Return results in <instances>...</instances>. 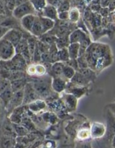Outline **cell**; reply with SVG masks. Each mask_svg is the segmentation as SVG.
Instances as JSON below:
<instances>
[{
    "label": "cell",
    "mask_w": 115,
    "mask_h": 148,
    "mask_svg": "<svg viewBox=\"0 0 115 148\" xmlns=\"http://www.w3.org/2000/svg\"><path fill=\"white\" fill-rule=\"evenodd\" d=\"M85 57L88 68L99 75L103 70L111 66L114 61L112 51L109 45L92 42L87 48Z\"/></svg>",
    "instance_id": "6da1fadb"
},
{
    "label": "cell",
    "mask_w": 115,
    "mask_h": 148,
    "mask_svg": "<svg viewBox=\"0 0 115 148\" xmlns=\"http://www.w3.org/2000/svg\"><path fill=\"white\" fill-rule=\"evenodd\" d=\"M29 82H30L36 91L41 99L44 101L49 99L52 96L56 94L52 90V77L47 74L41 77H30Z\"/></svg>",
    "instance_id": "7a4b0ae2"
},
{
    "label": "cell",
    "mask_w": 115,
    "mask_h": 148,
    "mask_svg": "<svg viewBox=\"0 0 115 148\" xmlns=\"http://www.w3.org/2000/svg\"><path fill=\"white\" fill-rule=\"evenodd\" d=\"M104 117L107 123V132L104 138L99 141L102 143V148H112V141L115 136V116L107 106L104 109Z\"/></svg>",
    "instance_id": "3957f363"
},
{
    "label": "cell",
    "mask_w": 115,
    "mask_h": 148,
    "mask_svg": "<svg viewBox=\"0 0 115 148\" xmlns=\"http://www.w3.org/2000/svg\"><path fill=\"white\" fill-rule=\"evenodd\" d=\"M16 55L15 46L10 41L1 38L0 40V59L1 61H9Z\"/></svg>",
    "instance_id": "277c9868"
},
{
    "label": "cell",
    "mask_w": 115,
    "mask_h": 148,
    "mask_svg": "<svg viewBox=\"0 0 115 148\" xmlns=\"http://www.w3.org/2000/svg\"><path fill=\"white\" fill-rule=\"evenodd\" d=\"M29 14L37 15V13H36L35 9L33 8L30 1H28L25 4L17 6L12 12L13 17L19 20H20L23 17H25V16L29 15Z\"/></svg>",
    "instance_id": "5b68a950"
},
{
    "label": "cell",
    "mask_w": 115,
    "mask_h": 148,
    "mask_svg": "<svg viewBox=\"0 0 115 148\" xmlns=\"http://www.w3.org/2000/svg\"><path fill=\"white\" fill-rule=\"evenodd\" d=\"M30 36H31V34L28 32L22 31V30H17V29H10L6 33L5 36L3 37V38L8 40L12 44L16 46L23 38H28Z\"/></svg>",
    "instance_id": "8992f818"
},
{
    "label": "cell",
    "mask_w": 115,
    "mask_h": 148,
    "mask_svg": "<svg viewBox=\"0 0 115 148\" xmlns=\"http://www.w3.org/2000/svg\"><path fill=\"white\" fill-rule=\"evenodd\" d=\"M23 99H24V89L20 90L13 93L12 98L6 108L7 116H9L15 108L23 105Z\"/></svg>",
    "instance_id": "52a82bcc"
},
{
    "label": "cell",
    "mask_w": 115,
    "mask_h": 148,
    "mask_svg": "<svg viewBox=\"0 0 115 148\" xmlns=\"http://www.w3.org/2000/svg\"><path fill=\"white\" fill-rule=\"evenodd\" d=\"M59 98L63 103L67 112L71 113L76 111L77 107H78V99L75 98L74 95L64 92L59 94Z\"/></svg>",
    "instance_id": "ba28073f"
},
{
    "label": "cell",
    "mask_w": 115,
    "mask_h": 148,
    "mask_svg": "<svg viewBox=\"0 0 115 148\" xmlns=\"http://www.w3.org/2000/svg\"><path fill=\"white\" fill-rule=\"evenodd\" d=\"M89 86H80V85H75V84L72 83V82L70 81V82H68L67 85L66 90H65V92H67V93L72 94L75 98H77L79 100L80 98L86 95L89 92Z\"/></svg>",
    "instance_id": "9c48e42d"
},
{
    "label": "cell",
    "mask_w": 115,
    "mask_h": 148,
    "mask_svg": "<svg viewBox=\"0 0 115 148\" xmlns=\"http://www.w3.org/2000/svg\"><path fill=\"white\" fill-rule=\"evenodd\" d=\"M91 140H100L103 139L107 132V127L104 124L98 121L91 123Z\"/></svg>",
    "instance_id": "30bf717a"
},
{
    "label": "cell",
    "mask_w": 115,
    "mask_h": 148,
    "mask_svg": "<svg viewBox=\"0 0 115 148\" xmlns=\"http://www.w3.org/2000/svg\"><path fill=\"white\" fill-rule=\"evenodd\" d=\"M15 50L16 53L23 56V57L25 59L28 64L32 63V57L31 55H30V51H29L27 38L24 37L20 40V43L15 46Z\"/></svg>",
    "instance_id": "8fae6325"
},
{
    "label": "cell",
    "mask_w": 115,
    "mask_h": 148,
    "mask_svg": "<svg viewBox=\"0 0 115 148\" xmlns=\"http://www.w3.org/2000/svg\"><path fill=\"white\" fill-rule=\"evenodd\" d=\"M41 99L40 97L35 90L33 85L30 82H28L24 88V99H23V105L28 106V104L34 102L36 100Z\"/></svg>",
    "instance_id": "7c38bea8"
},
{
    "label": "cell",
    "mask_w": 115,
    "mask_h": 148,
    "mask_svg": "<svg viewBox=\"0 0 115 148\" xmlns=\"http://www.w3.org/2000/svg\"><path fill=\"white\" fill-rule=\"evenodd\" d=\"M91 122L87 120L83 123L76 132L75 141H87L91 140Z\"/></svg>",
    "instance_id": "4fadbf2b"
},
{
    "label": "cell",
    "mask_w": 115,
    "mask_h": 148,
    "mask_svg": "<svg viewBox=\"0 0 115 148\" xmlns=\"http://www.w3.org/2000/svg\"><path fill=\"white\" fill-rule=\"evenodd\" d=\"M28 107L27 106H21L18 108H15L12 112L10 114L8 118L13 124H20L22 123L23 119L27 114Z\"/></svg>",
    "instance_id": "5bb4252c"
},
{
    "label": "cell",
    "mask_w": 115,
    "mask_h": 148,
    "mask_svg": "<svg viewBox=\"0 0 115 148\" xmlns=\"http://www.w3.org/2000/svg\"><path fill=\"white\" fill-rule=\"evenodd\" d=\"M27 107L30 112L36 115H40L42 113L46 111V109L48 108L47 103L43 99L36 100L34 102L28 104Z\"/></svg>",
    "instance_id": "9a60e30c"
},
{
    "label": "cell",
    "mask_w": 115,
    "mask_h": 148,
    "mask_svg": "<svg viewBox=\"0 0 115 148\" xmlns=\"http://www.w3.org/2000/svg\"><path fill=\"white\" fill-rule=\"evenodd\" d=\"M68 82L67 79L61 77H52V88L54 92L57 94H61L64 92L66 90L67 85Z\"/></svg>",
    "instance_id": "2e32d148"
},
{
    "label": "cell",
    "mask_w": 115,
    "mask_h": 148,
    "mask_svg": "<svg viewBox=\"0 0 115 148\" xmlns=\"http://www.w3.org/2000/svg\"><path fill=\"white\" fill-rule=\"evenodd\" d=\"M0 134L7 136V137L17 138V135H16L14 127H13V123H12L11 121L9 119L8 116L6 117L1 124V127H0Z\"/></svg>",
    "instance_id": "e0dca14e"
},
{
    "label": "cell",
    "mask_w": 115,
    "mask_h": 148,
    "mask_svg": "<svg viewBox=\"0 0 115 148\" xmlns=\"http://www.w3.org/2000/svg\"><path fill=\"white\" fill-rule=\"evenodd\" d=\"M39 16L47 17V18H49L51 20H54V21L56 22L58 20L57 9L55 7H54V6L47 4L46 7L44 8V10H43V12H41V14Z\"/></svg>",
    "instance_id": "ac0fdd59"
},
{
    "label": "cell",
    "mask_w": 115,
    "mask_h": 148,
    "mask_svg": "<svg viewBox=\"0 0 115 148\" xmlns=\"http://www.w3.org/2000/svg\"><path fill=\"white\" fill-rule=\"evenodd\" d=\"M36 16L37 15H35V14H29V15L23 17L20 20V24H21L22 27L28 33H30L31 32Z\"/></svg>",
    "instance_id": "d6986e66"
},
{
    "label": "cell",
    "mask_w": 115,
    "mask_h": 148,
    "mask_svg": "<svg viewBox=\"0 0 115 148\" xmlns=\"http://www.w3.org/2000/svg\"><path fill=\"white\" fill-rule=\"evenodd\" d=\"M71 82L75 84V85H80V86L88 87L90 86L91 82H90L89 79L86 77L84 75H83L81 72L77 71L75 75H74L73 77L70 80Z\"/></svg>",
    "instance_id": "ffe728a7"
},
{
    "label": "cell",
    "mask_w": 115,
    "mask_h": 148,
    "mask_svg": "<svg viewBox=\"0 0 115 148\" xmlns=\"http://www.w3.org/2000/svg\"><path fill=\"white\" fill-rule=\"evenodd\" d=\"M65 64L62 62H56L55 63L52 64L50 69L48 72V74L50 75L52 77H61L62 75V71H63L64 66Z\"/></svg>",
    "instance_id": "44dd1931"
},
{
    "label": "cell",
    "mask_w": 115,
    "mask_h": 148,
    "mask_svg": "<svg viewBox=\"0 0 115 148\" xmlns=\"http://www.w3.org/2000/svg\"><path fill=\"white\" fill-rule=\"evenodd\" d=\"M29 82V78L28 76L26 77L21 78V79H16V80L11 81V88L14 92H17V91L20 90L24 89L25 86L26 84Z\"/></svg>",
    "instance_id": "7402d4cb"
},
{
    "label": "cell",
    "mask_w": 115,
    "mask_h": 148,
    "mask_svg": "<svg viewBox=\"0 0 115 148\" xmlns=\"http://www.w3.org/2000/svg\"><path fill=\"white\" fill-rule=\"evenodd\" d=\"M39 19H40L41 23L42 25V27H43V34L49 33V31H51L54 27L56 22L51 20V19L47 18V17H42V16H39Z\"/></svg>",
    "instance_id": "603a6c76"
},
{
    "label": "cell",
    "mask_w": 115,
    "mask_h": 148,
    "mask_svg": "<svg viewBox=\"0 0 115 148\" xmlns=\"http://www.w3.org/2000/svg\"><path fill=\"white\" fill-rule=\"evenodd\" d=\"M30 34L36 38H39L43 35V27H42V25L41 23L40 19H39V17L38 15L36 17V20H35L34 24H33V27H32Z\"/></svg>",
    "instance_id": "cb8c5ba5"
},
{
    "label": "cell",
    "mask_w": 115,
    "mask_h": 148,
    "mask_svg": "<svg viewBox=\"0 0 115 148\" xmlns=\"http://www.w3.org/2000/svg\"><path fill=\"white\" fill-rule=\"evenodd\" d=\"M16 138L7 137L0 134V148H11L15 145Z\"/></svg>",
    "instance_id": "d4e9b609"
},
{
    "label": "cell",
    "mask_w": 115,
    "mask_h": 148,
    "mask_svg": "<svg viewBox=\"0 0 115 148\" xmlns=\"http://www.w3.org/2000/svg\"><path fill=\"white\" fill-rule=\"evenodd\" d=\"M81 18V10L77 7H72L69 11V21L73 24H77Z\"/></svg>",
    "instance_id": "484cf974"
},
{
    "label": "cell",
    "mask_w": 115,
    "mask_h": 148,
    "mask_svg": "<svg viewBox=\"0 0 115 148\" xmlns=\"http://www.w3.org/2000/svg\"><path fill=\"white\" fill-rule=\"evenodd\" d=\"M80 49H81V45L78 43H70L67 47L68 52H69L70 58L71 59H77L79 56Z\"/></svg>",
    "instance_id": "4316f807"
},
{
    "label": "cell",
    "mask_w": 115,
    "mask_h": 148,
    "mask_svg": "<svg viewBox=\"0 0 115 148\" xmlns=\"http://www.w3.org/2000/svg\"><path fill=\"white\" fill-rule=\"evenodd\" d=\"M30 1L36 10L38 16L41 14L43 10L48 4L46 0H30Z\"/></svg>",
    "instance_id": "83f0119b"
},
{
    "label": "cell",
    "mask_w": 115,
    "mask_h": 148,
    "mask_svg": "<svg viewBox=\"0 0 115 148\" xmlns=\"http://www.w3.org/2000/svg\"><path fill=\"white\" fill-rule=\"evenodd\" d=\"M13 93H14V92H13L11 87H10V88H7V89L5 90L4 92H1V93L0 94V100L2 101L3 104H4V106H5L6 108H7V105L9 104L10 101H11L12 98Z\"/></svg>",
    "instance_id": "f1b7e54d"
},
{
    "label": "cell",
    "mask_w": 115,
    "mask_h": 148,
    "mask_svg": "<svg viewBox=\"0 0 115 148\" xmlns=\"http://www.w3.org/2000/svg\"><path fill=\"white\" fill-rule=\"evenodd\" d=\"M13 127H14V130L17 137H25L30 133V131L21 124H13Z\"/></svg>",
    "instance_id": "f546056e"
},
{
    "label": "cell",
    "mask_w": 115,
    "mask_h": 148,
    "mask_svg": "<svg viewBox=\"0 0 115 148\" xmlns=\"http://www.w3.org/2000/svg\"><path fill=\"white\" fill-rule=\"evenodd\" d=\"M75 73H76L75 69H74L73 68L68 66V65L65 64V66H64L63 71H62V77L70 82L74 77V75H75Z\"/></svg>",
    "instance_id": "4dcf8cb0"
},
{
    "label": "cell",
    "mask_w": 115,
    "mask_h": 148,
    "mask_svg": "<svg viewBox=\"0 0 115 148\" xmlns=\"http://www.w3.org/2000/svg\"><path fill=\"white\" fill-rule=\"evenodd\" d=\"M57 56L58 61H59V62H63V63H66L67 62H68V61L70 59L67 48H64V49H59V50L58 51Z\"/></svg>",
    "instance_id": "1f68e13d"
},
{
    "label": "cell",
    "mask_w": 115,
    "mask_h": 148,
    "mask_svg": "<svg viewBox=\"0 0 115 148\" xmlns=\"http://www.w3.org/2000/svg\"><path fill=\"white\" fill-rule=\"evenodd\" d=\"M11 87V82L7 78L0 75V94Z\"/></svg>",
    "instance_id": "d6a6232c"
},
{
    "label": "cell",
    "mask_w": 115,
    "mask_h": 148,
    "mask_svg": "<svg viewBox=\"0 0 115 148\" xmlns=\"http://www.w3.org/2000/svg\"><path fill=\"white\" fill-rule=\"evenodd\" d=\"M72 8V4H71L70 0H65L61 3L60 5L57 7L58 12H69L70 10Z\"/></svg>",
    "instance_id": "836d02e7"
},
{
    "label": "cell",
    "mask_w": 115,
    "mask_h": 148,
    "mask_svg": "<svg viewBox=\"0 0 115 148\" xmlns=\"http://www.w3.org/2000/svg\"><path fill=\"white\" fill-rule=\"evenodd\" d=\"M91 140H92L87 141H75L74 148H93Z\"/></svg>",
    "instance_id": "e575fe53"
},
{
    "label": "cell",
    "mask_w": 115,
    "mask_h": 148,
    "mask_svg": "<svg viewBox=\"0 0 115 148\" xmlns=\"http://www.w3.org/2000/svg\"><path fill=\"white\" fill-rule=\"evenodd\" d=\"M7 116V111H6V107L3 104L2 101L0 100V127H1V124H2V122Z\"/></svg>",
    "instance_id": "d590c367"
},
{
    "label": "cell",
    "mask_w": 115,
    "mask_h": 148,
    "mask_svg": "<svg viewBox=\"0 0 115 148\" xmlns=\"http://www.w3.org/2000/svg\"><path fill=\"white\" fill-rule=\"evenodd\" d=\"M58 20L60 21H69V12H58Z\"/></svg>",
    "instance_id": "8d00e7d4"
},
{
    "label": "cell",
    "mask_w": 115,
    "mask_h": 148,
    "mask_svg": "<svg viewBox=\"0 0 115 148\" xmlns=\"http://www.w3.org/2000/svg\"><path fill=\"white\" fill-rule=\"evenodd\" d=\"M65 64L68 65V66H71V67L73 68L74 69H75L77 71H78L79 69V66H78V61L77 59H70L68 62H67L66 63H65Z\"/></svg>",
    "instance_id": "74e56055"
},
{
    "label": "cell",
    "mask_w": 115,
    "mask_h": 148,
    "mask_svg": "<svg viewBox=\"0 0 115 148\" xmlns=\"http://www.w3.org/2000/svg\"><path fill=\"white\" fill-rule=\"evenodd\" d=\"M17 7L15 0H7V7L10 12L12 13L13 10Z\"/></svg>",
    "instance_id": "f35d334b"
},
{
    "label": "cell",
    "mask_w": 115,
    "mask_h": 148,
    "mask_svg": "<svg viewBox=\"0 0 115 148\" xmlns=\"http://www.w3.org/2000/svg\"><path fill=\"white\" fill-rule=\"evenodd\" d=\"M64 1H65V0H46L48 4L54 6V7H56V9H57V7L60 5L61 3Z\"/></svg>",
    "instance_id": "ab89813d"
},
{
    "label": "cell",
    "mask_w": 115,
    "mask_h": 148,
    "mask_svg": "<svg viewBox=\"0 0 115 148\" xmlns=\"http://www.w3.org/2000/svg\"><path fill=\"white\" fill-rule=\"evenodd\" d=\"M9 30H10V29L0 25V40H1V38H3V37L5 36V34L8 32Z\"/></svg>",
    "instance_id": "60d3db41"
},
{
    "label": "cell",
    "mask_w": 115,
    "mask_h": 148,
    "mask_svg": "<svg viewBox=\"0 0 115 148\" xmlns=\"http://www.w3.org/2000/svg\"><path fill=\"white\" fill-rule=\"evenodd\" d=\"M111 1H112V0H101L100 4H101V7L106 8V7H109V6Z\"/></svg>",
    "instance_id": "b9f144b4"
},
{
    "label": "cell",
    "mask_w": 115,
    "mask_h": 148,
    "mask_svg": "<svg viewBox=\"0 0 115 148\" xmlns=\"http://www.w3.org/2000/svg\"><path fill=\"white\" fill-rule=\"evenodd\" d=\"M109 10L110 12H113L115 10V0H112L109 6Z\"/></svg>",
    "instance_id": "7bdbcfd3"
},
{
    "label": "cell",
    "mask_w": 115,
    "mask_h": 148,
    "mask_svg": "<svg viewBox=\"0 0 115 148\" xmlns=\"http://www.w3.org/2000/svg\"><path fill=\"white\" fill-rule=\"evenodd\" d=\"M107 107L112 111V112L113 113V114L115 116V104L114 103H113L109 104V105L107 106Z\"/></svg>",
    "instance_id": "ee69618b"
},
{
    "label": "cell",
    "mask_w": 115,
    "mask_h": 148,
    "mask_svg": "<svg viewBox=\"0 0 115 148\" xmlns=\"http://www.w3.org/2000/svg\"><path fill=\"white\" fill-rule=\"evenodd\" d=\"M16 1V5L19 6L20 4H25V3L28 2V1H30V0H15Z\"/></svg>",
    "instance_id": "f6af8a7d"
},
{
    "label": "cell",
    "mask_w": 115,
    "mask_h": 148,
    "mask_svg": "<svg viewBox=\"0 0 115 148\" xmlns=\"http://www.w3.org/2000/svg\"><path fill=\"white\" fill-rule=\"evenodd\" d=\"M7 17V16L4 15V14H0V25H1V23H2V22L5 20V18Z\"/></svg>",
    "instance_id": "bcb514c9"
},
{
    "label": "cell",
    "mask_w": 115,
    "mask_h": 148,
    "mask_svg": "<svg viewBox=\"0 0 115 148\" xmlns=\"http://www.w3.org/2000/svg\"><path fill=\"white\" fill-rule=\"evenodd\" d=\"M112 148H115V136L114 137V138H113L112 141Z\"/></svg>",
    "instance_id": "7dc6e473"
},
{
    "label": "cell",
    "mask_w": 115,
    "mask_h": 148,
    "mask_svg": "<svg viewBox=\"0 0 115 148\" xmlns=\"http://www.w3.org/2000/svg\"><path fill=\"white\" fill-rule=\"evenodd\" d=\"M84 1H85V4H87V6H88L90 4H91V2L92 1V0H84Z\"/></svg>",
    "instance_id": "c3c4849f"
},
{
    "label": "cell",
    "mask_w": 115,
    "mask_h": 148,
    "mask_svg": "<svg viewBox=\"0 0 115 148\" xmlns=\"http://www.w3.org/2000/svg\"><path fill=\"white\" fill-rule=\"evenodd\" d=\"M41 148H52V147H48V146L45 145L43 143V144H42V145H41Z\"/></svg>",
    "instance_id": "681fc988"
},
{
    "label": "cell",
    "mask_w": 115,
    "mask_h": 148,
    "mask_svg": "<svg viewBox=\"0 0 115 148\" xmlns=\"http://www.w3.org/2000/svg\"><path fill=\"white\" fill-rule=\"evenodd\" d=\"M113 16H114V22H115V10L114 12H113Z\"/></svg>",
    "instance_id": "f907efd6"
},
{
    "label": "cell",
    "mask_w": 115,
    "mask_h": 148,
    "mask_svg": "<svg viewBox=\"0 0 115 148\" xmlns=\"http://www.w3.org/2000/svg\"><path fill=\"white\" fill-rule=\"evenodd\" d=\"M11 148H16V147H15V146H13V147H11Z\"/></svg>",
    "instance_id": "816d5d0a"
},
{
    "label": "cell",
    "mask_w": 115,
    "mask_h": 148,
    "mask_svg": "<svg viewBox=\"0 0 115 148\" xmlns=\"http://www.w3.org/2000/svg\"><path fill=\"white\" fill-rule=\"evenodd\" d=\"M1 59H0V64H1Z\"/></svg>",
    "instance_id": "f5cc1de1"
},
{
    "label": "cell",
    "mask_w": 115,
    "mask_h": 148,
    "mask_svg": "<svg viewBox=\"0 0 115 148\" xmlns=\"http://www.w3.org/2000/svg\"><path fill=\"white\" fill-rule=\"evenodd\" d=\"M114 103L115 104V98H114Z\"/></svg>",
    "instance_id": "db71d44e"
}]
</instances>
